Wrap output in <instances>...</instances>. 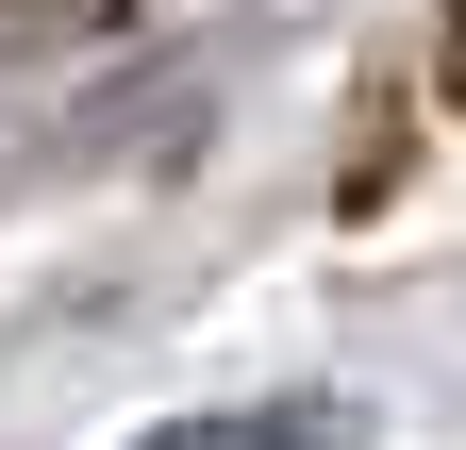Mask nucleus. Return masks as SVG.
<instances>
[{
	"mask_svg": "<svg viewBox=\"0 0 466 450\" xmlns=\"http://www.w3.org/2000/svg\"><path fill=\"white\" fill-rule=\"evenodd\" d=\"M134 450H367V417L350 401H217V417H167Z\"/></svg>",
	"mask_w": 466,
	"mask_h": 450,
	"instance_id": "f257e3e1",
	"label": "nucleus"
},
{
	"mask_svg": "<svg viewBox=\"0 0 466 450\" xmlns=\"http://www.w3.org/2000/svg\"><path fill=\"white\" fill-rule=\"evenodd\" d=\"M433 84H450V100H466V0H450V50H433Z\"/></svg>",
	"mask_w": 466,
	"mask_h": 450,
	"instance_id": "f03ea898",
	"label": "nucleus"
}]
</instances>
